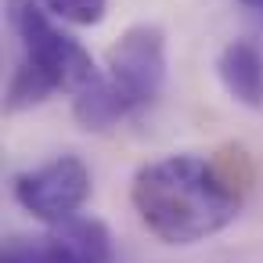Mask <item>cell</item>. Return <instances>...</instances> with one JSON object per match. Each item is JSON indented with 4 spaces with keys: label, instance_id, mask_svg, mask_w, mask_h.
Masks as SVG:
<instances>
[{
    "label": "cell",
    "instance_id": "cell-5",
    "mask_svg": "<svg viewBox=\"0 0 263 263\" xmlns=\"http://www.w3.org/2000/svg\"><path fill=\"white\" fill-rule=\"evenodd\" d=\"M112 238L94 216H72L51 223L44 238H11L4 245V263H108Z\"/></svg>",
    "mask_w": 263,
    "mask_h": 263
},
{
    "label": "cell",
    "instance_id": "cell-8",
    "mask_svg": "<svg viewBox=\"0 0 263 263\" xmlns=\"http://www.w3.org/2000/svg\"><path fill=\"white\" fill-rule=\"evenodd\" d=\"M40 4L69 26H98L108 11V0H40Z\"/></svg>",
    "mask_w": 263,
    "mask_h": 263
},
{
    "label": "cell",
    "instance_id": "cell-2",
    "mask_svg": "<svg viewBox=\"0 0 263 263\" xmlns=\"http://www.w3.org/2000/svg\"><path fill=\"white\" fill-rule=\"evenodd\" d=\"M166 87V33L152 22L130 26L108 51L105 72L72 94V112L87 130H108L148 108Z\"/></svg>",
    "mask_w": 263,
    "mask_h": 263
},
{
    "label": "cell",
    "instance_id": "cell-4",
    "mask_svg": "<svg viewBox=\"0 0 263 263\" xmlns=\"http://www.w3.org/2000/svg\"><path fill=\"white\" fill-rule=\"evenodd\" d=\"M90 198V170L80 155H58L15 177V202L44 223L72 220Z\"/></svg>",
    "mask_w": 263,
    "mask_h": 263
},
{
    "label": "cell",
    "instance_id": "cell-9",
    "mask_svg": "<svg viewBox=\"0 0 263 263\" xmlns=\"http://www.w3.org/2000/svg\"><path fill=\"white\" fill-rule=\"evenodd\" d=\"M245 4H252V8H259V11H263V0H245Z\"/></svg>",
    "mask_w": 263,
    "mask_h": 263
},
{
    "label": "cell",
    "instance_id": "cell-3",
    "mask_svg": "<svg viewBox=\"0 0 263 263\" xmlns=\"http://www.w3.org/2000/svg\"><path fill=\"white\" fill-rule=\"evenodd\" d=\"M8 26L22 44V58L51 76L58 90L80 94L101 76L87 47L54 22L40 0H8Z\"/></svg>",
    "mask_w": 263,
    "mask_h": 263
},
{
    "label": "cell",
    "instance_id": "cell-6",
    "mask_svg": "<svg viewBox=\"0 0 263 263\" xmlns=\"http://www.w3.org/2000/svg\"><path fill=\"white\" fill-rule=\"evenodd\" d=\"M216 76L238 105L263 112V54L256 44L231 40L216 58Z\"/></svg>",
    "mask_w": 263,
    "mask_h": 263
},
{
    "label": "cell",
    "instance_id": "cell-7",
    "mask_svg": "<svg viewBox=\"0 0 263 263\" xmlns=\"http://www.w3.org/2000/svg\"><path fill=\"white\" fill-rule=\"evenodd\" d=\"M58 87H54V80L51 76H44L36 65H29L26 58L15 65V72H11V83H8V108L11 112H18V108H33V105H40L44 98H51Z\"/></svg>",
    "mask_w": 263,
    "mask_h": 263
},
{
    "label": "cell",
    "instance_id": "cell-1",
    "mask_svg": "<svg viewBox=\"0 0 263 263\" xmlns=\"http://www.w3.org/2000/svg\"><path fill=\"white\" fill-rule=\"evenodd\" d=\"M130 202L141 223L166 245H195L234 223L241 191L202 155H166L137 170Z\"/></svg>",
    "mask_w": 263,
    "mask_h": 263
}]
</instances>
